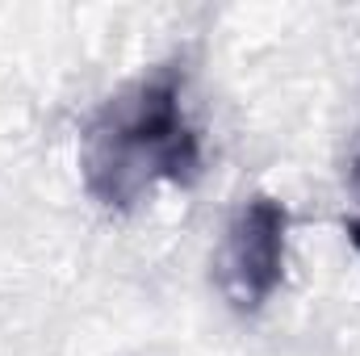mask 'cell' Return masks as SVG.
Wrapping results in <instances>:
<instances>
[{
	"instance_id": "6da1fadb",
	"label": "cell",
	"mask_w": 360,
	"mask_h": 356,
	"mask_svg": "<svg viewBox=\"0 0 360 356\" xmlns=\"http://www.w3.org/2000/svg\"><path fill=\"white\" fill-rule=\"evenodd\" d=\"M84 184L105 210H134L160 180L193 184L201 139L184 113V76L176 63L155 68L109 96L84 130Z\"/></svg>"
},
{
	"instance_id": "7a4b0ae2",
	"label": "cell",
	"mask_w": 360,
	"mask_h": 356,
	"mask_svg": "<svg viewBox=\"0 0 360 356\" xmlns=\"http://www.w3.org/2000/svg\"><path fill=\"white\" fill-rule=\"evenodd\" d=\"M285 243H289V210L269 197L256 193L248 197L222 243V289L239 310H260L285 281Z\"/></svg>"
},
{
	"instance_id": "3957f363",
	"label": "cell",
	"mask_w": 360,
	"mask_h": 356,
	"mask_svg": "<svg viewBox=\"0 0 360 356\" xmlns=\"http://www.w3.org/2000/svg\"><path fill=\"white\" fill-rule=\"evenodd\" d=\"M356 193H360V160H356ZM348 239L360 248V218H352V222H348Z\"/></svg>"
}]
</instances>
